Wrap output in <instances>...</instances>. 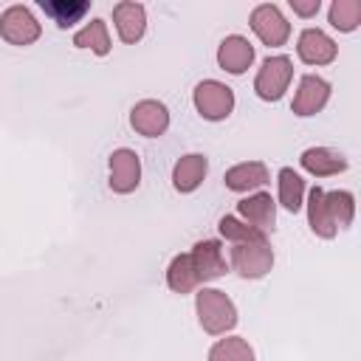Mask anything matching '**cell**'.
<instances>
[{
  "instance_id": "6da1fadb",
  "label": "cell",
  "mask_w": 361,
  "mask_h": 361,
  "mask_svg": "<svg viewBox=\"0 0 361 361\" xmlns=\"http://www.w3.org/2000/svg\"><path fill=\"white\" fill-rule=\"evenodd\" d=\"M195 305H197V319H200L203 330L212 333V336H220V333H226L237 324L234 302L217 288H200Z\"/></svg>"
},
{
  "instance_id": "7a4b0ae2",
  "label": "cell",
  "mask_w": 361,
  "mask_h": 361,
  "mask_svg": "<svg viewBox=\"0 0 361 361\" xmlns=\"http://www.w3.org/2000/svg\"><path fill=\"white\" fill-rule=\"evenodd\" d=\"M195 107L203 118L220 121L234 110V93L228 85H223L217 79H203L195 87Z\"/></svg>"
},
{
  "instance_id": "3957f363",
  "label": "cell",
  "mask_w": 361,
  "mask_h": 361,
  "mask_svg": "<svg viewBox=\"0 0 361 361\" xmlns=\"http://www.w3.org/2000/svg\"><path fill=\"white\" fill-rule=\"evenodd\" d=\"M274 251L268 243H234L231 248V268L245 279H259L271 271Z\"/></svg>"
},
{
  "instance_id": "277c9868",
  "label": "cell",
  "mask_w": 361,
  "mask_h": 361,
  "mask_svg": "<svg viewBox=\"0 0 361 361\" xmlns=\"http://www.w3.org/2000/svg\"><path fill=\"white\" fill-rule=\"evenodd\" d=\"M293 76V68H290V59L288 56H268L254 79V90L259 99L265 102H276L282 99V93L288 90V82Z\"/></svg>"
},
{
  "instance_id": "5b68a950",
  "label": "cell",
  "mask_w": 361,
  "mask_h": 361,
  "mask_svg": "<svg viewBox=\"0 0 361 361\" xmlns=\"http://www.w3.org/2000/svg\"><path fill=\"white\" fill-rule=\"evenodd\" d=\"M0 37L11 45H31L39 39V23L25 6H11L0 17Z\"/></svg>"
},
{
  "instance_id": "8992f818",
  "label": "cell",
  "mask_w": 361,
  "mask_h": 361,
  "mask_svg": "<svg viewBox=\"0 0 361 361\" xmlns=\"http://www.w3.org/2000/svg\"><path fill=\"white\" fill-rule=\"evenodd\" d=\"M251 28H254V34L265 42V45H285V39L290 37V25H288V20L282 17V11L276 8V6H271V3H262V6H257L254 11H251Z\"/></svg>"
},
{
  "instance_id": "52a82bcc",
  "label": "cell",
  "mask_w": 361,
  "mask_h": 361,
  "mask_svg": "<svg viewBox=\"0 0 361 361\" xmlns=\"http://www.w3.org/2000/svg\"><path fill=\"white\" fill-rule=\"evenodd\" d=\"M130 124H133L135 133H141L147 138H158L169 127V110L161 102H155V99H144V102H138L133 107Z\"/></svg>"
},
{
  "instance_id": "ba28073f",
  "label": "cell",
  "mask_w": 361,
  "mask_h": 361,
  "mask_svg": "<svg viewBox=\"0 0 361 361\" xmlns=\"http://www.w3.org/2000/svg\"><path fill=\"white\" fill-rule=\"evenodd\" d=\"M189 259H192V271H195L197 282H209V279H217L226 274V257H223V248L217 240H200L189 251Z\"/></svg>"
},
{
  "instance_id": "9c48e42d",
  "label": "cell",
  "mask_w": 361,
  "mask_h": 361,
  "mask_svg": "<svg viewBox=\"0 0 361 361\" xmlns=\"http://www.w3.org/2000/svg\"><path fill=\"white\" fill-rule=\"evenodd\" d=\"M141 180V161L133 149H116L110 155V189L127 195Z\"/></svg>"
},
{
  "instance_id": "30bf717a",
  "label": "cell",
  "mask_w": 361,
  "mask_h": 361,
  "mask_svg": "<svg viewBox=\"0 0 361 361\" xmlns=\"http://www.w3.org/2000/svg\"><path fill=\"white\" fill-rule=\"evenodd\" d=\"M330 99V85L322 76H302L299 90L293 96V113L296 116H316Z\"/></svg>"
},
{
  "instance_id": "8fae6325",
  "label": "cell",
  "mask_w": 361,
  "mask_h": 361,
  "mask_svg": "<svg viewBox=\"0 0 361 361\" xmlns=\"http://www.w3.org/2000/svg\"><path fill=\"white\" fill-rule=\"evenodd\" d=\"M296 51H299V59L307 62V65H327V62L336 59V51H338V48H336V42H333L324 31H319V28H305V31L299 34Z\"/></svg>"
},
{
  "instance_id": "7c38bea8",
  "label": "cell",
  "mask_w": 361,
  "mask_h": 361,
  "mask_svg": "<svg viewBox=\"0 0 361 361\" xmlns=\"http://www.w3.org/2000/svg\"><path fill=\"white\" fill-rule=\"evenodd\" d=\"M217 62H220V68L228 71V73H243V71L254 62V48H251V42H248L245 37L231 34V37H226V39L220 42V48H217Z\"/></svg>"
},
{
  "instance_id": "4fadbf2b",
  "label": "cell",
  "mask_w": 361,
  "mask_h": 361,
  "mask_svg": "<svg viewBox=\"0 0 361 361\" xmlns=\"http://www.w3.org/2000/svg\"><path fill=\"white\" fill-rule=\"evenodd\" d=\"M237 209H240V214L245 217V223H251V226L259 228L262 234H268V231L274 228V223H276V206H274V200H271L268 192H257V195L240 200Z\"/></svg>"
},
{
  "instance_id": "5bb4252c",
  "label": "cell",
  "mask_w": 361,
  "mask_h": 361,
  "mask_svg": "<svg viewBox=\"0 0 361 361\" xmlns=\"http://www.w3.org/2000/svg\"><path fill=\"white\" fill-rule=\"evenodd\" d=\"M113 20L118 28V37L124 42H135L144 37V25H147V14L141 3H116L113 6Z\"/></svg>"
},
{
  "instance_id": "9a60e30c",
  "label": "cell",
  "mask_w": 361,
  "mask_h": 361,
  "mask_svg": "<svg viewBox=\"0 0 361 361\" xmlns=\"http://www.w3.org/2000/svg\"><path fill=\"white\" fill-rule=\"evenodd\" d=\"M299 161L310 175H319V178H327V175H336V172L347 169V158L336 149H327V147H310V149L302 152Z\"/></svg>"
},
{
  "instance_id": "2e32d148",
  "label": "cell",
  "mask_w": 361,
  "mask_h": 361,
  "mask_svg": "<svg viewBox=\"0 0 361 361\" xmlns=\"http://www.w3.org/2000/svg\"><path fill=\"white\" fill-rule=\"evenodd\" d=\"M206 169H209V161L206 155L200 152H192V155H183L175 169H172V183L178 192H195L200 186V180L206 178Z\"/></svg>"
},
{
  "instance_id": "e0dca14e",
  "label": "cell",
  "mask_w": 361,
  "mask_h": 361,
  "mask_svg": "<svg viewBox=\"0 0 361 361\" xmlns=\"http://www.w3.org/2000/svg\"><path fill=\"white\" fill-rule=\"evenodd\" d=\"M226 186L231 192H248V189H257L268 180V169L262 161H248V164H237L231 166L226 175H223Z\"/></svg>"
},
{
  "instance_id": "ac0fdd59",
  "label": "cell",
  "mask_w": 361,
  "mask_h": 361,
  "mask_svg": "<svg viewBox=\"0 0 361 361\" xmlns=\"http://www.w3.org/2000/svg\"><path fill=\"white\" fill-rule=\"evenodd\" d=\"M307 217H310L313 234H319V237H324V240L336 237L338 228H336V223H333V217H330V212H327L324 189H319V186L310 189V197H307Z\"/></svg>"
},
{
  "instance_id": "d6986e66",
  "label": "cell",
  "mask_w": 361,
  "mask_h": 361,
  "mask_svg": "<svg viewBox=\"0 0 361 361\" xmlns=\"http://www.w3.org/2000/svg\"><path fill=\"white\" fill-rule=\"evenodd\" d=\"M42 8L59 28H71L87 14L90 3L87 0H42Z\"/></svg>"
},
{
  "instance_id": "ffe728a7",
  "label": "cell",
  "mask_w": 361,
  "mask_h": 361,
  "mask_svg": "<svg viewBox=\"0 0 361 361\" xmlns=\"http://www.w3.org/2000/svg\"><path fill=\"white\" fill-rule=\"evenodd\" d=\"M73 45H76V48H90L93 54L104 56V54L110 51V37H107V25H104V20L93 17L82 31L73 34Z\"/></svg>"
},
{
  "instance_id": "44dd1931",
  "label": "cell",
  "mask_w": 361,
  "mask_h": 361,
  "mask_svg": "<svg viewBox=\"0 0 361 361\" xmlns=\"http://www.w3.org/2000/svg\"><path fill=\"white\" fill-rule=\"evenodd\" d=\"M302 197H305V180L299 178V172H293L290 166L279 169V203L288 212H299Z\"/></svg>"
},
{
  "instance_id": "7402d4cb",
  "label": "cell",
  "mask_w": 361,
  "mask_h": 361,
  "mask_svg": "<svg viewBox=\"0 0 361 361\" xmlns=\"http://www.w3.org/2000/svg\"><path fill=\"white\" fill-rule=\"evenodd\" d=\"M166 282H169V288H172L175 293H189L192 288H197V276H195V271H192L189 254H178V257L169 262V268H166Z\"/></svg>"
},
{
  "instance_id": "603a6c76",
  "label": "cell",
  "mask_w": 361,
  "mask_h": 361,
  "mask_svg": "<svg viewBox=\"0 0 361 361\" xmlns=\"http://www.w3.org/2000/svg\"><path fill=\"white\" fill-rule=\"evenodd\" d=\"M324 203H327V212H330L336 228H344V226L353 223V214H355V197H353L347 189L324 192Z\"/></svg>"
},
{
  "instance_id": "cb8c5ba5",
  "label": "cell",
  "mask_w": 361,
  "mask_h": 361,
  "mask_svg": "<svg viewBox=\"0 0 361 361\" xmlns=\"http://www.w3.org/2000/svg\"><path fill=\"white\" fill-rule=\"evenodd\" d=\"M209 361H254V350L248 347L245 338H220L212 353H209Z\"/></svg>"
},
{
  "instance_id": "d4e9b609",
  "label": "cell",
  "mask_w": 361,
  "mask_h": 361,
  "mask_svg": "<svg viewBox=\"0 0 361 361\" xmlns=\"http://www.w3.org/2000/svg\"><path fill=\"white\" fill-rule=\"evenodd\" d=\"M220 234L231 243H265V234L259 228H254V226H248L231 214L220 217Z\"/></svg>"
},
{
  "instance_id": "484cf974",
  "label": "cell",
  "mask_w": 361,
  "mask_h": 361,
  "mask_svg": "<svg viewBox=\"0 0 361 361\" xmlns=\"http://www.w3.org/2000/svg\"><path fill=\"white\" fill-rule=\"evenodd\" d=\"M361 23V3L358 0H336L330 6V25L338 31H353Z\"/></svg>"
},
{
  "instance_id": "4316f807",
  "label": "cell",
  "mask_w": 361,
  "mask_h": 361,
  "mask_svg": "<svg viewBox=\"0 0 361 361\" xmlns=\"http://www.w3.org/2000/svg\"><path fill=\"white\" fill-rule=\"evenodd\" d=\"M319 0H290V8L296 11V14H302V17H310V14H316L319 11Z\"/></svg>"
}]
</instances>
